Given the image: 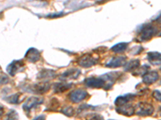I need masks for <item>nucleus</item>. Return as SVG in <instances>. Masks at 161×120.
I'll list each match as a JSON object with an SVG mask.
<instances>
[{
	"mask_svg": "<svg viewBox=\"0 0 161 120\" xmlns=\"http://www.w3.org/2000/svg\"><path fill=\"white\" fill-rule=\"evenodd\" d=\"M116 111L119 114H122V115H126V116H131L135 114V108L128 103L120 106V107H117Z\"/></svg>",
	"mask_w": 161,
	"mask_h": 120,
	"instance_id": "17",
	"label": "nucleus"
},
{
	"mask_svg": "<svg viewBox=\"0 0 161 120\" xmlns=\"http://www.w3.org/2000/svg\"><path fill=\"white\" fill-rule=\"evenodd\" d=\"M60 112L62 113V114H64V115H66V116L72 117L73 115H74L75 111H74V108H73V107H71V106H65V107L61 108Z\"/></svg>",
	"mask_w": 161,
	"mask_h": 120,
	"instance_id": "23",
	"label": "nucleus"
},
{
	"mask_svg": "<svg viewBox=\"0 0 161 120\" xmlns=\"http://www.w3.org/2000/svg\"><path fill=\"white\" fill-rule=\"evenodd\" d=\"M128 48V42H119L111 48V51L114 53L124 52Z\"/></svg>",
	"mask_w": 161,
	"mask_h": 120,
	"instance_id": "20",
	"label": "nucleus"
},
{
	"mask_svg": "<svg viewBox=\"0 0 161 120\" xmlns=\"http://www.w3.org/2000/svg\"><path fill=\"white\" fill-rule=\"evenodd\" d=\"M51 86L48 82H43L38 84H27L23 83L20 87L23 91L31 93V94H36V95H42L45 94L48 91H49Z\"/></svg>",
	"mask_w": 161,
	"mask_h": 120,
	"instance_id": "1",
	"label": "nucleus"
},
{
	"mask_svg": "<svg viewBox=\"0 0 161 120\" xmlns=\"http://www.w3.org/2000/svg\"><path fill=\"white\" fill-rule=\"evenodd\" d=\"M46 119V115H40L33 120H45Z\"/></svg>",
	"mask_w": 161,
	"mask_h": 120,
	"instance_id": "31",
	"label": "nucleus"
},
{
	"mask_svg": "<svg viewBox=\"0 0 161 120\" xmlns=\"http://www.w3.org/2000/svg\"><path fill=\"white\" fill-rule=\"evenodd\" d=\"M136 48V51H131V55H139V53L143 51L142 47H135Z\"/></svg>",
	"mask_w": 161,
	"mask_h": 120,
	"instance_id": "29",
	"label": "nucleus"
},
{
	"mask_svg": "<svg viewBox=\"0 0 161 120\" xmlns=\"http://www.w3.org/2000/svg\"><path fill=\"white\" fill-rule=\"evenodd\" d=\"M4 99L9 103L12 104H18L20 102V94L17 93V94H13V95H10L8 97H6Z\"/></svg>",
	"mask_w": 161,
	"mask_h": 120,
	"instance_id": "21",
	"label": "nucleus"
},
{
	"mask_svg": "<svg viewBox=\"0 0 161 120\" xmlns=\"http://www.w3.org/2000/svg\"><path fill=\"white\" fill-rule=\"evenodd\" d=\"M97 62H98V58H95L91 54H86L79 58L78 64L82 68H89L96 65Z\"/></svg>",
	"mask_w": 161,
	"mask_h": 120,
	"instance_id": "6",
	"label": "nucleus"
},
{
	"mask_svg": "<svg viewBox=\"0 0 161 120\" xmlns=\"http://www.w3.org/2000/svg\"><path fill=\"white\" fill-rule=\"evenodd\" d=\"M59 106H60V102L58 99L57 98H52V99L49 101L47 110L49 111H54L59 108Z\"/></svg>",
	"mask_w": 161,
	"mask_h": 120,
	"instance_id": "22",
	"label": "nucleus"
},
{
	"mask_svg": "<svg viewBox=\"0 0 161 120\" xmlns=\"http://www.w3.org/2000/svg\"><path fill=\"white\" fill-rule=\"evenodd\" d=\"M154 112V107L147 102H139L135 108V113L139 116H150Z\"/></svg>",
	"mask_w": 161,
	"mask_h": 120,
	"instance_id": "3",
	"label": "nucleus"
},
{
	"mask_svg": "<svg viewBox=\"0 0 161 120\" xmlns=\"http://www.w3.org/2000/svg\"><path fill=\"white\" fill-rule=\"evenodd\" d=\"M148 70H149L148 66L143 65V67H141V68L138 70V71L135 72V73H137V74H135L134 75H142V76H143V75H144L148 71Z\"/></svg>",
	"mask_w": 161,
	"mask_h": 120,
	"instance_id": "26",
	"label": "nucleus"
},
{
	"mask_svg": "<svg viewBox=\"0 0 161 120\" xmlns=\"http://www.w3.org/2000/svg\"><path fill=\"white\" fill-rule=\"evenodd\" d=\"M139 65H140V61L139 59H131L127 63L125 64L124 70L126 72L133 71L137 69V68H139Z\"/></svg>",
	"mask_w": 161,
	"mask_h": 120,
	"instance_id": "19",
	"label": "nucleus"
},
{
	"mask_svg": "<svg viewBox=\"0 0 161 120\" xmlns=\"http://www.w3.org/2000/svg\"><path fill=\"white\" fill-rule=\"evenodd\" d=\"M80 75V71L77 68H71V69L67 70L64 71L62 75H60V81H68L70 79H76Z\"/></svg>",
	"mask_w": 161,
	"mask_h": 120,
	"instance_id": "10",
	"label": "nucleus"
},
{
	"mask_svg": "<svg viewBox=\"0 0 161 120\" xmlns=\"http://www.w3.org/2000/svg\"><path fill=\"white\" fill-rule=\"evenodd\" d=\"M84 83L87 88H95V89L103 88L105 89L106 88V81L102 77H99V78L90 77L84 80Z\"/></svg>",
	"mask_w": 161,
	"mask_h": 120,
	"instance_id": "5",
	"label": "nucleus"
},
{
	"mask_svg": "<svg viewBox=\"0 0 161 120\" xmlns=\"http://www.w3.org/2000/svg\"><path fill=\"white\" fill-rule=\"evenodd\" d=\"M25 58L30 62H36L40 59V53L37 49L31 48L25 54Z\"/></svg>",
	"mask_w": 161,
	"mask_h": 120,
	"instance_id": "14",
	"label": "nucleus"
},
{
	"mask_svg": "<svg viewBox=\"0 0 161 120\" xmlns=\"http://www.w3.org/2000/svg\"><path fill=\"white\" fill-rule=\"evenodd\" d=\"M56 77L55 71L50 69H43L37 75V78L42 80L43 82H48L49 80L53 79Z\"/></svg>",
	"mask_w": 161,
	"mask_h": 120,
	"instance_id": "12",
	"label": "nucleus"
},
{
	"mask_svg": "<svg viewBox=\"0 0 161 120\" xmlns=\"http://www.w3.org/2000/svg\"><path fill=\"white\" fill-rule=\"evenodd\" d=\"M8 82H9V78L8 76L4 75H0V85H3V84L8 83Z\"/></svg>",
	"mask_w": 161,
	"mask_h": 120,
	"instance_id": "27",
	"label": "nucleus"
},
{
	"mask_svg": "<svg viewBox=\"0 0 161 120\" xmlns=\"http://www.w3.org/2000/svg\"><path fill=\"white\" fill-rule=\"evenodd\" d=\"M19 119V115L18 113L15 111V110H11L7 115V118L6 120H18Z\"/></svg>",
	"mask_w": 161,
	"mask_h": 120,
	"instance_id": "24",
	"label": "nucleus"
},
{
	"mask_svg": "<svg viewBox=\"0 0 161 120\" xmlns=\"http://www.w3.org/2000/svg\"><path fill=\"white\" fill-rule=\"evenodd\" d=\"M24 69V62L23 60H14L7 68V71L11 76H15L17 73Z\"/></svg>",
	"mask_w": 161,
	"mask_h": 120,
	"instance_id": "7",
	"label": "nucleus"
},
{
	"mask_svg": "<svg viewBox=\"0 0 161 120\" xmlns=\"http://www.w3.org/2000/svg\"><path fill=\"white\" fill-rule=\"evenodd\" d=\"M126 63V56H116L112 58L108 63L106 64V68H117L123 67Z\"/></svg>",
	"mask_w": 161,
	"mask_h": 120,
	"instance_id": "11",
	"label": "nucleus"
},
{
	"mask_svg": "<svg viewBox=\"0 0 161 120\" xmlns=\"http://www.w3.org/2000/svg\"><path fill=\"white\" fill-rule=\"evenodd\" d=\"M147 58L152 65H159L160 64V53L159 52H148Z\"/></svg>",
	"mask_w": 161,
	"mask_h": 120,
	"instance_id": "18",
	"label": "nucleus"
},
{
	"mask_svg": "<svg viewBox=\"0 0 161 120\" xmlns=\"http://www.w3.org/2000/svg\"><path fill=\"white\" fill-rule=\"evenodd\" d=\"M86 120H104V118L101 115H99V114L92 113V114L87 115Z\"/></svg>",
	"mask_w": 161,
	"mask_h": 120,
	"instance_id": "25",
	"label": "nucleus"
},
{
	"mask_svg": "<svg viewBox=\"0 0 161 120\" xmlns=\"http://www.w3.org/2000/svg\"><path fill=\"white\" fill-rule=\"evenodd\" d=\"M43 102H44V98H40V97H30L23 104L22 108L26 113H30L32 110L36 108L37 107H39Z\"/></svg>",
	"mask_w": 161,
	"mask_h": 120,
	"instance_id": "4",
	"label": "nucleus"
},
{
	"mask_svg": "<svg viewBox=\"0 0 161 120\" xmlns=\"http://www.w3.org/2000/svg\"><path fill=\"white\" fill-rule=\"evenodd\" d=\"M156 28L152 24H146L143 25V28L139 31V40L141 42H147L152 39L153 36L156 35Z\"/></svg>",
	"mask_w": 161,
	"mask_h": 120,
	"instance_id": "2",
	"label": "nucleus"
},
{
	"mask_svg": "<svg viewBox=\"0 0 161 120\" xmlns=\"http://www.w3.org/2000/svg\"><path fill=\"white\" fill-rule=\"evenodd\" d=\"M152 96L156 98L157 101L160 102V98H161V94L159 91H154L153 93H152Z\"/></svg>",
	"mask_w": 161,
	"mask_h": 120,
	"instance_id": "28",
	"label": "nucleus"
},
{
	"mask_svg": "<svg viewBox=\"0 0 161 120\" xmlns=\"http://www.w3.org/2000/svg\"><path fill=\"white\" fill-rule=\"evenodd\" d=\"M73 87V83L72 82H57L53 86V91L54 93H64L65 91H69L70 88Z\"/></svg>",
	"mask_w": 161,
	"mask_h": 120,
	"instance_id": "16",
	"label": "nucleus"
},
{
	"mask_svg": "<svg viewBox=\"0 0 161 120\" xmlns=\"http://www.w3.org/2000/svg\"><path fill=\"white\" fill-rule=\"evenodd\" d=\"M62 15H64V13L59 12V13H57V14H53V15H49L48 17V18H57V17L62 16Z\"/></svg>",
	"mask_w": 161,
	"mask_h": 120,
	"instance_id": "30",
	"label": "nucleus"
},
{
	"mask_svg": "<svg viewBox=\"0 0 161 120\" xmlns=\"http://www.w3.org/2000/svg\"><path fill=\"white\" fill-rule=\"evenodd\" d=\"M87 96H88L87 91L85 90L77 89L70 93L69 95V98L73 103H78V102L83 101Z\"/></svg>",
	"mask_w": 161,
	"mask_h": 120,
	"instance_id": "8",
	"label": "nucleus"
},
{
	"mask_svg": "<svg viewBox=\"0 0 161 120\" xmlns=\"http://www.w3.org/2000/svg\"><path fill=\"white\" fill-rule=\"evenodd\" d=\"M120 76V72H110L106 73L105 75H102V78L106 81V88L105 90L108 91L110 88H112V86L114 84V82H116V80L119 78V77Z\"/></svg>",
	"mask_w": 161,
	"mask_h": 120,
	"instance_id": "9",
	"label": "nucleus"
},
{
	"mask_svg": "<svg viewBox=\"0 0 161 120\" xmlns=\"http://www.w3.org/2000/svg\"><path fill=\"white\" fill-rule=\"evenodd\" d=\"M159 76L157 71H151V72H147L143 76V82L146 85H151L156 82L159 79Z\"/></svg>",
	"mask_w": 161,
	"mask_h": 120,
	"instance_id": "15",
	"label": "nucleus"
},
{
	"mask_svg": "<svg viewBox=\"0 0 161 120\" xmlns=\"http://www.w3.org/2000/svg\"><path fill=\"white\" fill-rule=\"evenodd\" d=\"M4 113V108L3 106L0 105V116H2Z\"/></svg>",
	"mask_w": 161,
	"mask_h": 120,
	"instance_id": "32",
	"label": "nucleus"
},
{
	"mask_svg": "<svg viewBox=\"0 0 161 120\" xmlns=\"http://www.w3.org/2000/svg\"><path fill=\"white\" fill-rule=\"evenodd\" d=\"M136 97V94H131V93H128V94H126V95H120V96L117 97V98H116L115 101H114V104H115L117 107L125 105V104H127L129 102H130V101L135 99Z\"/></svg>",
	"mask_w": 161,
	"mask_h": 120,
	"instance_id": "13",
	"label": "nucleus"
}]
</instances>
